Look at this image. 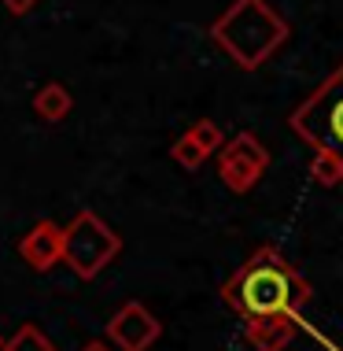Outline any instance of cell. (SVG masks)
Returning <instances> with one entry per match:
<instances>
[{
    "instance_id": "obj_2",
    "label": "cell",
    "mask_w": 343,
    "mask_h": 351,
    "mask_svg": "<svg viewBox=\"0 0 343 351\" xmlns=\"http://www.w3.org/2000/svg\"><path fill=\"white\" fill-rule=\"evenodd\" d=\"M288 23L266 0H233L211 23V37L240 71H259L288 41Z\"/></svg>"
},
{
    "instance_id": "obj_10",
    "label": "cell",
    "mask_w": 343,
    "mask_h": 351,
    "mask_svg": "<svg viewBox=\"0 0 343 351\" xmlns=\"http://www.w3.org/2000/svg\"><path fill=\"white\" fill-rule=\"evenodd\" d=\"M0 351H55V344L49 340V333H45V329H37V326H30V322H26V326H18L12 337L4 340V344H0Z\"/></svg>"
},
{
    "instance_id": "obj_8",
    "label": "cell",
    "mask_w": 343,
    "mask_h": 351,
    "mask_svg": "<svg viewBox=\"0 0 343 351\" xmlns=\"http://www.w3.org/2000/svg\"><path fill=\"white\" fill-rule=\"evenodd\" d=\"M244 337L255 351H284L295 340V318H251L244 322Z\"/></svg>"
},
{
    "instance_id": "obj_4",
    "label": "cell",
    "mask_w": 343,
    "mask_h": 351,
    "mask_svg": "<svg viewBox=\"0 0 343 351\" xmlns=\"http://www.w3.org/2000/svg\"><path fill=\"white\" fill-rule=\"evenodd\" d=\"M118 252H122V237L97 211H78L63 230L60 263H66L81 281H92L103 267H111V259Z\"/></svg>"
},
{
    "instance_id": "obj_13",
    "label": "cell",
    "mask_w": 343,
    "mask_h": 351,
    "mask_svg": "<svg viewBox=\"0 0 343 351\" xmlns=\"http://www.w3.org/2000/svg\"><path fill=\"white\" fill-rule=\"evenodd\" d=\"M170 156H174V163H181L185 170H196V167L207 159V152H203V148H199L192 137L185 134V137H177V141H174V148H170Z\"/></svg>"
},
{
    "instance_id": "obj_11",
    "label": "cell",
    "mask_w": 343,
    "mask_h": 351,
    "mask_svg": "<svg viewBox=\"0 0 343 351\" xmlns=\"http://www.w3.org/2000/svg\"><path fill=\"white\" fill-rule=\"evenodd\" d=\"M310 178L318 185H343V163L336 156H329V152H314V159H310Z\"/></svg>"
},
{
    "instance_id": "obj_5",
    "label": "cell",
    "mask_w": 343,
    "mask_h": 351,
    "mask_svg": "<svg viewBox=\"0 0 343 351\" xmlns=\"http://www.w3.org/2000/svg\"><path fill=\"white\" fill-rule=\"evenodd\" d=\"M266 167H270V148L255 134H236L218 148V174L233 193H251L266 174Z\"/></svg>"
},
{
    "instance_id": "obj_7",
    "label": "cell",
    "mask_w": 343,
    "mask_h": 351,
    "mask_svg": "<svg viewBox=\"0 0 343 351\" xmlns=\"http://www.w3.org/2000/svg\"><path fill=\"white\" fill-rule=\"evenodd\" d=\"M60 248H63V230L55 222H37L30 233L18 241V255L26 259V267H34V270H52L55 263H60Z\"/></svg>"
},
{
    "instance_id": "obj_9",
    "label": "cell",
    "mask_w": 343,
    "mask_h": 351,
    "mask_svg": "<svg viewBox=\"0 0 343 351\" xmlns=\"http://www.w3.org/2000/svg\"><path fill=\"white\" fill-rule=\"evenodd\" d=\"M71 108H74V97L63 82H45L34 97V111H37V119H45V122H63L71 115Z\"/></svg>"
},
{
    "instance_id": "obj_6",
    "label": "cell",
    "mask_w": 343,
    "mask_h": 351,
    "mask_svg": "<svg viewBox=\"0 0 343 351\" xmlns=\"http://www.w3.org/2000/svg\"><path fill=\"white\" fill-rule=\"evenodd\" d=\"M107 337L118 351H148L159 337H163V326H159V318L151 315L140 300H129L111 315Z\"/></svg>"
},
{
    "instance_id": "obj_15",
    "label": "cell",
    "mask_w": 343,
    "mask_h": 351,
    "mask_svg": "<svg viewBox=\"0 0 343 351\" xmlns=\"http://www.w3.org/2000/svg\"><path fill=\"white\" fill-rule=\"evenodd\" d=\"M81 351H111L107 344H103V340H89V344H85Z\"/></svg>"
},
{
    "instance_id": "obj_14",
    "label": "cell",
    "mask_w": 343,
    "mask_h": 351,
    "mask_svg": "<svg viewBox=\"0 0 343 351\" xmlns=\"http://www.w3.org/2000/svg\"><path fill=\"white\" fill-rule=\"evenodd\" d=\"M0 4H4L8 15H26V12H34V8H37V0H0Z\"/></svg>"
},
{
    "instance_id": "obj_12",
    "label": "cell",
    "mask_w": 343,
    "mask_h": 351,
    "mask_svg": "<svg viewBox=\"0 0 343 351\" xmlns=\"http://www.w3.org/2000/svg\"><path fill=\"white\" fill-rule=\"evenodd\" d=\"M188 137H192L196 145L207 152V156H211V152H218V148H222V141H225V137H222V126H218V122H211V119H199L196 126L188 130Z\"/></svg>"
},
{
    "instance_id": "obj_1",
    "label": "cell",
    "mask_w": 343,
    "mask_h": 351,
    "mask_svg": "<svg viewBox=\"0 0 343 351\" xmlns=\"http://www.w3.org/2000/svg\"><path fill=\"white\" fill-rule=\"evenodd\" d=\"M314 296L310 281L292 267L273 244L251 252V259L222 285V300L233 315L251 318H295Z\"/></svg>"
},
{
    "instance_id": "obj_3",
    "label": "cell",
    "mask_w": 343,
    "mask_h": 351,
    "mask_svg": "<svg viewBox=\"0 0 343 351\" xmlns=\"http://www.w3.org/2000/svg\"><path fill=\"white\" fill-rule=\"evenodd\" d=\"M288 126L314 152H329L343 163V63L292 111Z\"/></svg>"
},
{
    "instance_id": "obj_16",
    "label": "cell",
    "mask_w": 343,
    "mask_h": 351,
    "mask_svg": "<svg viewBox=\"0 0 343 351\" xmlns=\"http://www.w3.org/2000/svg\"><path fill=\"white\" fill-rule=\"evenodd\" d=\"M0 344H4V340H0Z\"/></svg>"
}]
</instances>
